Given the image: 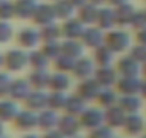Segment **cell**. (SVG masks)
I'll return each instance as SVG.
<instances>
[{
  "label": "cell",
  "mask_w": 146,
  "mask_h": 138,
  "mask_svg": "<svg viewBox=\"0 0 146 138\" xmlns=\"http://www.w3.org/2000/svg\"><path fill=\"white\" fill-rule=\"evenodd\" d=\"M2 2H3V0H0V3H2Z\"/></svg>",
  "instance_id": "56"
},
{
  "label": "cell",
  "mask_w": 146,
  "mask_h": 138,
  "mask_svg": "<svg viewBox=\"0 0 146 138\" xmlns=\"http://www.w3.org/2000/svg\"><path fill=\"white\" fill-rule=\"evenodd\" d=\"M12 82H13V79L10 78V75L7 72H0V99L9 95Z\"/></svg>",
  "instance_id": "41"
},
{
  "label": "cell",
  "mask_w": 146,
  "mask_h": 138,
  "mask_svg": "<svg viewBox=\"0 0 146 138\" xmlns=\"http://www.w3.org/2000/svg\"><path fill=\"white\" fill-rule=\"evenodd\" d=\"M105 38H106V32L103 29H100L98 25H92V26L86 27L80 40L83 42V45L86 48L96 49V48H99L105 43Z\"/></svg>",
  "instance_id": "8"
},
{
  "label": "cell",
  "mask_w": 146,
  "mask_h": 138,
  "mask_svg": "<svg viewBox=\"0 0 146 138\" xmlns=\"http://www.w3.org/2000/svg\"><path fill=\"white\" fill-rule=\"evenodd\" d=\"M33 91V86L30 85L29 79H13L9 96L15 101H26V98Z\"/></svg>",
  "instance_id": "17"
},
{
  "label": "cell",
  "mask_w": 146,
  "mask_h": 138,
  "mask_svg": "<svg viewBox=\"0 0 146 138\" xmlns=\"http://www.w3.org/2000/svg\"><path fill=\"white\" fill-rule=\"evenodd\" d=\"M15 125L23 131L33 129L39 127V114H36V111H32V109L20 111L17 117L15 118Z\"/></svg>",
  "instance_id": "15"
},
{
  "label": "cell",
  "mask_w": 146,
  "mask_h": 138,
  "mask_svg": "<svg viewBox=\"0 0 146 138\" xmlns=\"http://www.w3.org/2000/svg\"><path fill=\"white\" fill-rule=\"evenodd\" d=\"M15 35L13 26L7 20H0V43H7Z\"/></svg>",
  "instance_id": "40"
},
{
  "label": "cell",
  "mask_w": 146,
  "mask_h": 138,
  "mask_svg": "<svg viewBox=\"0 0 146 138\" xmlns=\"http://www.w3.org/2000/svg\"><path fill=\"white\" fill-rule=\"evenodd\" d=\"M43 138H66L59 129L56 131V129H50V131H47L46 132V135L43 137Z\"/></svg>",
  "instance_id": "45"
},
{
  "label": "cell",
  "mask_w": 146,
  "mask_h": 138,
  "mask_svg": "<svg viewBox=\"0 0 146 138\" xmlns=\"http://www.w3.org/2000/svg\"><path fill=\"white\" fill-rule=\"evenodd\" d=\"M32 20L37 27H42V26H46L49 23L56 22L57 17H56V13H54L53 3H39Z\"/></svg>",
  "instance_id": "7"
},
{
  "label": "cell",
  "mask_w": 146,
  "mask_h": 138,
  "mask_svg": "<svg viewBox=\"0 0 146 138\" xmlns=\"http://www.w3.org/2000/svg\"><path fill=\"white\" fill-rule=\"evenodd\" d=\"M19 112L20 111L15 99H0V121H15Z\"/></svg>",
  "instance_id": "26"
},
{
  "label": "cell",
  "mask_w": 146,
  "mask_h": 138,
  "mask_svg": "<svg viewBox=\"0 0 146 138\" xmlns=\"http://www.w3.org/2000/svg\"><path fill=\"white\" fill-rule=\"evenodd\" d=\"M96 99L99 101V104H100L103 108H110V107L116 105L117 101H119V98H117V91L112 89V86H109V88H102Z\"/></svg>",
  "instance_id": "34"
},
{
  "label": "cell",
  "mask_w": 146,
  "mask_h": 138,
  "mask_svg": "<svg viewBox=\"0 0 146 138\" xmlns=\"http://www.w3.org/2000/svg\"><path fill=\"white\" fill-rule=\"evenodd\" d=\"M3 132H5V127H3V121H0V138L3 137Z\"/></svg>",
  "instance_id": "51"
},
{
  "label": "cell",
  "mask_w": 146,
  "mask_h": 138,
  "mask_svg": "<svg viewBox=\"0 0 146 138\" xmlns=\"http://www.w3.org/2000/svg\"><path fill=\"white\" fill-rule=\"evenodd\" d=\"M105 45H108L116 55L125 53L129 52V49L132 48V36L123 27H115L106 32Z\"/></svg>",
  "instance_id": "1"
},
{
  "label": "cell",
  "mask_w": 146,
  "mask_h": 138,
  "mask_svg": "<svg viewBox=\"0 0 146 138\" xmlns=\"http://www.w3.org/2000/svg\"><path fill=\"white\" fill-rule=\"evenodd\" d=\"M37 5H39L37 0H15L16 17L23 19V20H27V19L32 20Z\"/></svg>",
  "instance_id": "20"
},
{
  "label": "cell",
  "mask_w": 146,
  "mask_h": 138,
  "mask_svg": "<svg viewBox=\"0 0 146 138\" xmlns=\"http://www.w3.org/2000/svg\"><path fill=\"white\" fill-rule=\"evenodd\" d=\"M145 26H146V12H145V9L143 10H136V13H135V16L132 19L130 27L136 32V30H139V29H142Z\"/></svg>",
  "instance_id": "42"
},
{
  "label": "cell",
  "mask_w": 146,
  "mask_h": 138,
  "mask_svg": "<svg viewBox=\"0 0 146 138\" xmlns=\"http://www.w3.org/2000/svg\"><path fill=\"white\" fill-rule=\"evenodd\" d=\"M96 25L103 29L105 32L112 30L115 27H117L116 25V15H115V7L112 6H100L99 7V15H98V20Z\"/></svg>",
  "instance_id": "13"
},
{
  "label": "cell",
  "mask_w": 146,
  "mask_h": 138,
  "mask_svg": "<svg viewBox=\"0 0 146 138\" xmlns=\"http://www.w3.org/2000/svg\"><path fill=\"white\" fill-rule=\"evenodd\" d=\"M82 127L80 124V119L79 117H75V115H69L66 114L64 117H62L59 119V124H57V129L67 138L70 137H75L79 131V128Z\"/></svg>",
  "instance_id": "14"
},
{
  "label": "cell",
  "mask_w": 146,
  "mask_h": 138,
  "mask_svg": "<svg viewBox=\"0 0 146 138\" xmlns=\"http://www.w3.org/2000/svg\"><path fill=\"white\" fill-rule=\"evenodd\" d=\"M132 58H135L140 65H143L146 62V45H142V43H135L132 45V48L129 49L127 52Z\"/></svg>",
  "instance_id": "39"
},
{
  "label": "cell",
  "mask_w": 146,
  "mask_h": 138,
  "mask_svg": "<svg viewBox=\"0 0 146 138\" xmlns=\"http://www.w3.org/2000/svg\"><path fill=\"white\" fill-rule=\"evenodd\" d=\"M89 3H92V5H96V6H103L105 3H106V0H89Z\"/></svg>",
  "instance_id": "48"
},
{
  "label": "cell",
  "mask_w": 146,
  "mask_h": 138,
  "mask_svg": "<svg viewBox=\"0 0 146 138\" xmlns=\"http://www.w3.org/2000/svg\"><path fill=\"white\" fill-rule=\"evenodd\" d=\"M117 105L129 115V114H137L139 108L142 107L140 99L137 95H122L117 101Z\"/></svg>",
  "instance_id": "33"
},
{
  "label": "cell",
  "mask_w": 146,
  "mask_h": 138,
  "mask_svg": "<svg viewBox=\"0 0 146 138\" xmlns=\"http://www.w3.org/2000/svg\"><path fill=\"white\" fill-rule=\"evenodd\" d=\"M3 65H5V55L0 53V68H3Z\"/></svg>",
  "instance_id": "52"
},
{
  "label": "cell",
  "mask_w": 146,
  "mask_h": 138,
  "mask_svg": "<svg viewBox=\"0 0 146 138\" xmlns=\"http://www.w3.org/2000/svg\"><path fill=\"white\" fill-rule=\"evenodd\" d=\"M115 56L116 53L108 46V45H102L96 49H93V60L98 66H110L113 65V60H115Z\"/></svg>",
  "instance_id": "23"
},
{
  "label": "cell",
  "mask_w": 146,
  "mask_h": 138,
  "mask_svg": "<svg viewBox=\"0 0 146 138\" xmlns=\"http://www.w3.org/2000/svg\"><path fill=\"white\" fill-rule=\"evenodd\" d=\"M86 46L80 39H63L62 40V53L67 55L73 59H79L85 56Z\"/></svg>",
  "instance_id": "19"
},
{
  "label": "cell",
  "mask_w": 146,
  "mask_h": 138,
  "mask_svg": "<svg viewBox=\"0 0 146 138\" xmlns=\"http://www.w3.org/2000/svg\"><path fill=\"white\" fill-rule=\"evenodd\" d=\"M142 79L139 76H119L116 91L122 95H137L142 89Z\"/></svg>",
  "instance_id": "9"
},
{
  "label": "cell",
  "mask_w": 146,
  "mask_h": 138,
  "mask_svg": "<svg viewBox=\"0 0 146 138\" xmlns=\"http://www.w3.org/2000/svg\"><path fill=\"white\" fill-rule=\"evenodd\" d=\"M136 10L137 9L130 2H126V3H123L120 6H116L115 7V15H116V25H117V27L130 26L132 19H133Z\"/></svg>",
  "instance_id": "16"
},
{
  "label": "cell",
  "mask_w": 146,
  "mask_h": 138,
  "mask_svg": "<svg viewBox=\"0 0 146 138\" xmlns=\"http://www.w3.org/2000/svg\"><path fill=\"white\" fill-rule=\"evenodd\" d=\"M140 95L146 99V79H143L142 82V89H140Z\"/></svg>",
  "instance_id": "49"
},
{
  "label": "cell",
  "mask_w": 146,
  "mask_h": 138,
  "mask_svg": "<svg viewBox=\"0 0 146 138\" xmlns=\"http://www.w3.org/2000/svg\"><path fill=\"white\" fill-rule=\"evenodd\" d=\"M39 30H40V36H42V43L43 42H54V40L62 39V27L56 22L42 26V27H39Z\"/></svg>",
  "instance_id": "32"
},
{
  "label": "cell",
  "mask_w": 146,
  "mask_h": 138,
  "mask_svg": "<svg viewBox=\"0 0 146 138\" xmlns=\"http://www.w3.org/2000/svg\"><path fill=\"white\" fill-rule=\"evenodd\" d=\"M79 119H80L82 127L93 129V128H98L105 124V111L98 109V108H89L82 112Z\"/></svg>",
  "instance_id": "11"
},
{
  "label": "cell",
  "mask_w": 146,
  "mask_h": 138,
  "mask_svg": "<svg viewBox=\"0 0 146 138\" xmlns=\"http://www.w3.org/2000/svg\"><path fill=\"white\" fill-rule=\"evenodd\" d=\"M126 2H129V0H106V3H108L109 6H112V7L120 6V5H123V3H126Z\"/></svg>",
  "instance_id": "46"
},
{
  "label": "cell",
  "mask_w": 146,
  "mask_h": 138,
  "mask_svg": "<svg viewBox=\"0 0 146 138\" xmlns=\"http://www.w3.org/2000/svg\"><path fill=\"white\" fill-rule=\"evenodd\" d=\"M135 39H136V43L146 45V26L142 27V29H139V30H136V36H135Z\"/></svg>",
  "instance_id": "44"
},
{
  "label": "cell",
  "mask_w": 146,
  "mask_h": 138,
  "mask_svg": "<svg viewBox=\"0 0 146 138\" xmlns=\"http://www.w3.org/2000/svg\"><path fill=\"white\" fill-rule=\"evenodd\" d=\"M59 119L60 118L57 117L56 111L52 108H46V109L39 112V127L43 128L44 131L54 129L59 124Z\"/></svg>",
  "instance_id": "27"
},
{
  "label": "cell",
  "mask_w": 146,
  "mask_h": 138,
  "mask_svg": "<svg viewBox=\"0 0 146 138\" xmlns=\"http://www.w3.org/2000/svg\"><path fill=\"white\" fill-rule=\"evenodd\" d=\"M75 63H76V59H73V58H70L67 55H63V53L53 60V65H54L56 71L57 72H64V74L73 72Z\"/></svg>",
  "instance_id": "35"
},
{
  "label": "cell",
  "mask_w": 146,
  "mask_h": 138,
  "mask_svg": "<svg viewBox=\"0 0 146 138\" xmlns=\"http://www.w3.org/2000/svg\"><path fill=\"white\" fill-rule=\"evenodd\" d=\"M53 2H54V0H53Z\"/></svg>",
  "instance_id": "59"
},
{
  "label": "cell",
  "mask_w": 146,
  "mask_h": 138,
  "mask_svg": "<svg viewBox=\"0 0 146 138\" xmlns=\"http://www.w3.org/2000/svg\"><path fill=\"white\" fill-rule=\"evenodd\" d=\"M70 138H79V137H76V135H75V137H70Z\"/></svg>",
  "instance_id": "54"
},
{
  "label": "cell",
  "mask_w": 146,
  "mask_h": 138,
  "mask_svg": "<svg viewBox=\"0 0 146 138\" xmlns=\"http://www.w3.org/2000/svg\"><path fill=\"white\" fill-rule=\"evenodd\" d=\"M49 104V94L44 92V89H33L30 95L26 98V105L32 111H43L47 108Z\"/></svg>",
  "instance_id": "18"
},
{
  "label": "cell",
  "mask_w": 146,
  "mask_h": 138,
  "mask_svg": "<svg viewBox=\"0 0 146 138\" xmlns=\"http://www.w3.org/2000/svg\"><path fill=\"white\" fill-rule=\"evenodd\" d=\"M40 49L44 52V55H46L50 60H54L56 58H59V56L62 55V40L43 42Z\"/></svg>",
  "instance_id": "36"
},
{
  "label": "cell",
  "mask_w": 146,
  "mask_h": 138,
  "mask_svg": "<svg viewBox=\"0 0 146 138\" xmlns=\"http://www.w3.org/2000/svg\"><path fill=\"white\" fill-rule=\"evenodd\" d=\"M98 15H99V6L92 5V3H86V5H83L82 7H79V9L76 10L78 19H79L83 25H86V26L96 25Z\"/></svg>",
  "instance_id": "22"
},
{
  "label": "cell",
  "mask_w": 146,
  "mask_h": 138,
  "mask_svg": "<svg viewBox=\"0 0 146 138\" xmlns=\"http://www.w3.org/2000/svg\"><path fill=\"white\" fill-rule=\"evenodd\" d=\"M66 101H67V95H66V92L52 91V92L49 94V104H47V108H52V109H54V111L64 109Z\"/></svg>",
  "instance_id": "37"
},
{
  "label": "cell",
  "mask_w": 146,
  "mask_h": 138,
  "mask_svg": "<svg viewBox=\"0 0 146 138\" xmlns=\"http://www.w3.org/2000/svg\"><path fill=\"white\" fill-rule=\"evenodd\" d=\"M145 128V119L137 115V114H129L125 119L123 124V129L129 134V135H137L143 131Z\"/></svg>",
  "instance_id": "28"
},
{
  "label": "cell",
  "mask_w": 146,
  "mask_h": 138,
  "mask_svg": "<svg viewBox=\"0 0 146 138\" xmlns=\"http://www.w3.org/2000/svg\"><path fill=\"white\" fill-rule=\"evenodd\" d=\"M70 78L67 74L64 72H54L50 76V84H49V88L52 91H57V92H66L70 86Z\"/></svg>",
  "instance_id": "31"
},
{
  "label": "cell",
  "mask_w": 146,
  "mask_h": 138,
  "mask_svg": "<svg viewBox=\"0 0 146 138\" xmlns=\"http://www.w3.org/2000/svg\"><path fill=\"white\" fill-rule=\"evenodd\" d=\"M96 69H98V65L95 63L93 58L82 56V58L76 59V63H75V68H73L72 74L75 75L79 81H83V79L93 78Z\"/></svg>",
  "instance_id": "5"
},
{
  "label": "cell",
  "mask_w": 146,
  "mask_h": 138,
  "mask_svg": "<svg viewBox=\"0 0 146 138\" xmlns=\"http://www.w3.org/2000/svg\"><path fill=\"white\" fill-rule=\"evenodd\" d=\"M52 74L47 69H33L32 74L29 75V82L33 86V89H44L49 88Z\"/></svg>",
  "instance_id": "24"
},
{
  "label": "cell",
  "mask_w": 146,
  "mask_h": 138,
  "mask_svg": "<svg viewBox=\"0 0 146 138\" xmlns=\"http://www.w3.org/2000/svg\"><path fill=\"white\" fill-rule=\"evenodd\" d=\"M69 2L75 6L76 9H79V7H82L83 5H86V3H89V0H69Z\"/></svg>",
  "instance_id": "47"
},
{
  "label": "cell",
  "mask_w": 146,
  "mask_h": 138,
  "mask_svg": "<svg viewBox=\"0 0 146 138\" xmlns=\"http://www.w3.org/2000/svg\"><path fill=\"white\" fill-rule=\"evenodd\" d=\"M29 66V52L23 48H15L5 53V65L9 72H19Z\"/></svg>",
  "instance_id": "2"
},
{
  "label": "cell",
  "mask_w": 146,
  "mask_h": 138,
  "mask_svg": "<svg viewBox=\"0 0 146 138\" xmlns=\"http://www.w3.org/2000/svg\"><path fill=\"white\" fill-rule=\"evenodd\" d=\"M16 40L19 43L20 48L26 49V50H32L36 49L40 43H42V36H40V30L36 27H23L22 30H19V33L16 35Z\"/></svg>",
  "instance_id": "3"
},
{
  "label": "cell",
  "mask_w": 146,
  "mask_h": 138,
  "mask_svg": "<svg viewBox=\"0 0 146 138\" xmlns=\"http://www.w3.org/2000/svg\"><path fill=\"white\" fill-rule=\"evenodd\" d=\"M126 117H127V114L116 104L110 108H106V111H105V124L108 127H113V128L123 127Z\"/></svg>",
  "instance_id": "21"
},
{
  "label": "cell",
  "mask_w": 146,
  "mask_h": 138,
  "mask_svg": "<svg viewBox=\"0 0 146 138\" xmlns=\"http://www.w3.org/2000/svg\"><path fill=\"white\" fill-rule=\"evenodd\" d=\"M50 59L44 55L40 48L29 50V66L32 69H47Z\"/></svg>",
  "instance_id": "29"
},
{
  "label": "cell",
  "mask_w": 146,
  "mask_h": 138,
  "mask_svg": "<svg viewBox=\"0 0 146 138\" xmlns=\"http://www.w3.org/2000/svg\"><path fill=\"white\" fill-rule=\"evenodd\" d=\"M23 138H40V137H37V135H35V134H27V135H25Z\"/></svg>",
  "instance_id": "53"
},
{
  "label": "cell",
  "mask_w": 146,
  "mask_h": 138,
  "mask_svg": "<svg viewBox=\"0 0 146 138\" xmlns=\"http://www.w3.org/2000/svg\"><path fill=\"white\" fill-rule=\"evenodd\" d=\"M143 138H146V137H143Z\"/></svg>",
  "instance_id": "57"
},
{
  "label": "cell",
  "mask_w": 146,
  "mask_h": 138,
  "mask_svg": "<svg viewBox=\"0 0 146 138\" xmlns=\"http://www.w3.org/2000/svg\"><path fill=\"white\" fill-rule=\"evenodd\" d=\"M115 68H116L119 76H139L142 71V65L135 58H132L129 53L120 56Z\"/></svg>",
  "instance_id": "4"
},
{
  "label": "cell",
  "mask_w": 146,
  "mask_h": 138,
  "mask_svg": "<svg viewBox=\"0 0 146 138\" xmlns=\"http://www.w3.org/2000/svg\"><path fill=\"white\" fill-rule=\"evenodd\" d=\"M85 102L86 101L82 96H79L78 94L76 95H72V96H67V101H66V105H64L66 114L75 115V117H80L82 112L86 109Z\"/></svg>",
  "instance_id": "30"
},
{
  "label": "cell",
  "mask_w": 146,
  "mask_h": 138,
  "mask_svg": "<svg viewBox=\"0 0 146 138\" xmlns=\"http://www.w3.org/2000/svg\"><path fill=\"white\" fill-rule=\"evenodd\" d=\"M53 7H54V13H56L57 20H62V22L76 16V10H78L69 0H54Z\"/></svg>",
  "instance_id": "25"
},
{
  "label": "cell",
  "mask_w": 146,
  "mask_h": 138,
  "mask_svg": "<svg viewBox=\"0 0 146 138\" xmlns=\"http://www.w3.org/2000/svg\"><path fill=\"white\" fill-rule=\"evenodd\" d=\"M89 138H113V137H112V132H110V127L100 125V127L92 129Z\"/></svg>",
  "instance_id": "43"
},
{
  "label": "cell",
  "mask_w": 146,
  "mask_h": 138,
  "mask_svg": "<svg viewBox=\"0 0 146 138\" xmlns=\"http://www.w3.org/2000/svg\"><path fill=\"white\" fill-rule=\"evenodd\" d=\"M16 17V12H15V2L10 0H3L0 3V20H10Z\"/></svg>",
  "instance_id": "38"
},
{
  "label": "cell",
  "mask_w": 146,
  "mask_h": 138,
  "mask_svg": "<svg viewBox=\"0 0 146 138\" xmlns=\"http://www.w3.org/2000/svg\"><path fill=\"white\" fill-rule=\"evenodd\" d=\"M62 27V38L63 39H82L85 30H86V25H83L78 16H73L67 20H63L60 23Z\"/></svg>",
  "instance_id": "6"
},
{
  "label": "cell",
  "mask_w": 146,
  "mask_h": 138,
  "mask_svg": "<svg viewBox=\"0 0 146 138\" xmlns=\"http://www.w3.org/2000/svg\"><path fill=\"white\" fill-rule=\"evenodd\" d=\"M140 74L143 75V79H146V62L142 65V71H140Z\"/></svg>",
  "instance_id": "50"
},
{
  "label": "cell",
  "mask_w": 146,
  "mask_h": 138,
  "mask_svg": "<svg viewBox=\"0 0 146 138\" xmlns=\"http://www.w3.org/2000/svg\"><path fill=\"white\" fill-rule=\"evenodd\" d=\"M100 89H102L100 84L95 78H89V79L80 81V84L78 85L76 94L79 96H82L85 101H89V99H96Z\"/></svg>",
  "instance_id": "12"
},
{
  "label": "cell",
  "mask_w": 146,
  "mask_h": 138,
  "mask_svg": "<svg viewBox=\"0 0 146 138\" xmlns=\"http://www.w3.org/2000/svg\"><path fill=\"white\" fill-rule=\"evenodd\" d=\"M2 138H7V137H2Z\"/></svg>",
  "instance_id": "55"
},
{
  "label": "cell",
  "mask_w": 146,
  "mask_h": 138,
  "mask_svg": "<svg viewBox=\"0 0 146 138\" xmlns=\"http://www.w3.org/2000/svg\"><path fill=\"white\" fill-rule=\"evenodd\" d=\"M145 12H146V9H145Z\"/></svg>",
  "instance_id": "58"
},
{
  "label": "cell",
  "mask_w": 146,
  "mask_h": 138,
  "mask_svg": "<svg viewBox=\"0 0 146 138\" xmlns=\"http://www.w3.org/2000/svg\"><path fill=\"white\" fill-rule=\"evenodd\" d=\"M93 78L100 84L102 88H109V86L116 85V82L119 79V74H117L116 68L113 65H110V66H98Z\"/></svg>",
  "instance_id": "10"
}]
</instances>
